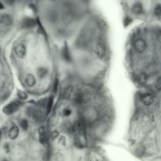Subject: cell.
Masks as SVG:
<instances>
[{
  "label": "cell",
  "mask_w": 161,
  "mask_h": 161,
  "mask_svg": "<svg viewBox=\"0 0 161 161\" xmlns=\"http://www.w3.org/2000/svg\"><path fill=\"white\" fill-rule=\"evenodd\" d=\"M19 103L16 102H12L3 108V112L7 115H11L17 111L19 108Z\"/></svg>",
  "instance_id": "1"
},
{
  "label": "cell",
  "mask_w": 161,
  "mask_h": 161,
  "mask_svg": "<svg viewBox=\"0 0 161 161\" xmlns=\"http://www.w3.org/2000/svg\"><path fill=\"white\" fill-rule=\"evenodd\" d=\"M20 133L19 127L17 125H13L8 131V136L11 140H15L19 137Z\"/></svg>",
  "instance_id": "2"
},
{
  "label": "cell",
  "mask_w": 161,
  "mask_h": 161,
  "mask_svg": "<svg viewBox=\"0 0 161 161\" xmlns=\"http://www.w3.org/2000/svg\"><path fill=\"white\" fill-rule=\"evenodd\" d=\"M38 132L39 142L43 145L47 144L48 140L47 136V132L44 127L41 126L39 127Z\"/></svg>",
  "instance_id": "3"
},
{
  "label": "cell",
  "mask_w": 161,
  "mask_h": 161,
  "mask_svg": "<svg viewBox=\"0 0 161 161\" xmlns=\"http://www.w3.org/2000/svg\"><path fill=\"white\" fill-rule=\"evenodd\" d=\"M146 44L145 41L142 39H138L134 43V48L138 52H142L146 49Z\"/></svg>",
  "instance_id": "4"
},
{
  "label": "cell",
  "mask_w": 161,
  "mask_h": 161,
  "mask_svg": "<svg viewBox=\"0 0 161 161\" xmlns=\"http://www.w3.org/2000/svg\"><path fill=\"white\" fill-rule=\"evenodd\" d=\"M36 23V21L34 19L31 17H26L23 20L22 25L23 28H30L35 27Z\"/></svg>",
  "instance_id": "5"
},
{
  "label": "cell",
  "mask_w": 161,
  "mask_h": 161,
  "mask_svg": "<svg viewBox=\"0 0 161 161\" xmlns=\"http://www.w3.org/2000/svg\"><path fill=\"white\" fill-rule=\"evenodd\" d=\"M15 52L17 57L23 58L25 54V47L23 44H19L17 45L15 48Z\"/></svg>",
  "instance_id": "6"
},
{
  "label": "cell",
  "mask_w": 161,
  "mask_h": 161,
  "mask_svg": "<svg viewBox=\"0 0 161 161\" xmlns=\"http://www.w3.org/2000/svg\"><path fill=\"white\" fill-rule=\"evenodd\" d=\"M141 100L143 103L146 106H150L154 102L153 95L149 93L143 94L141 97Z\"/></svg>",
  "instance_id": "7"
},
{
  "label": "cell",
  "mask_w": 161,
  "mask_h": 161,
  "mask_svg": "<svg viewBox=\"0 0 161 161\" xmlns=\"http://www.w3.org/2000/svg\"><path fill=\"white\" fill-rule=\"evenodd\" d=\"M0 23L7 26L11 25L13 23L12 19L8 14H4L0 17Z\"/></svg>",
  "instance_id": "8"
},
{
  "label": "cell",
  "mask_w": 161,
  "mask_h": 161,
  "mask_svg": "<svg viewBox=\"0 0 161 161\" xmlns=\"http://www.w3.org/2000/svg\"><path fill=\"white\" fill-rule=\"evenodd\" d=\"M53 103V98L52 96H50L47 100H46L45 107V113L47 114H49L52 109Z\"/></svg>",
  "instance_id": "9"
},
{
  "label": "cell",
  "mask_w": 161,
  "mask_h": 161,
  "mask_svg": "<svg viewBox=\"0 0 161 161\" xmlns=\"http://www.w3.org/2000/svg\"><path fill=\"white\" fill-rule=\"evenodd\" d=\"M62 56L67 62H70L71 60L70 51L67 44H65L62 50Z\"/></svg>",
  "instance_id": "10"
},
{
  "label": "cell",
  "mask_w": 161,
  "mask_h": 161,
  "mask_svg": "<svg viewBox=\"0 0 161 161\" xmlns=\"http://www.w3.org/2000/svg\"><path fill=\"white\" fill-rule=\"evenodd\" d=\"M25 83L29 87H33L36 84V79L34 75L32 74H27L25 77Z\"/></svg>",
  "instance_id": "11"
},
{
  "label": "cell",
  "mask_w": 161,
  "mask_h": 161,
  "mask_svg": "<svg viewBox=\"0 0 161 161\" xmlns=\"http://www.w3.org/2000/svg\"><path fill=\"white\" fill-rule=\"evenodd\" d=\"M51 158V149L48 144H47V148L42 155L43 161H49Z\"/></svg>",
  "instance_id": "12"
},
{
  "label": "cell",
  "mask_w": 161,
  "mask_h": 161,
  "mask_svg": "<svg viewBox=\"0 0 161 161\" xmlns=\"http://www.w3.org/2000/svg\"><path fill=\"white\" fill-rule=\"evenodd\" d=\"M19 126L21 127L22 130L24 131L28 130L29 127V123H28V119H20L19 122Z\"/></svg>",
  "instance_id": "13"
},
{
  "label": "cell",
  "mask_w": 161,
  "mask_h": 161,
  "mask_svg": "<svg viewBox=\"0 0 161 161\" xmlns=\"http://www.w3.org/2000/svg\"><path fill=\"white\" fill-rule=\"evenodd\" d=\"M143 11V6L140 3H137L134 5L132 8V12L136 14H139L142 13Z\"/></svg>",
  "instance_id": "14"
},
{
  "label": "cell",
  "mask_w": 161,
  "mask_h": 161,
  "mask_svg": "<svg viewBox=\"0 0 161 161\" xmlns=\"http://www.w3.org/2000/svg\"><path fill=\"white\" fill-rule=\"evenodd\" d=\"M147 76L145 73H142L138 76V81L140 85H144L146 83Z\"/></svg>",
  "instance_id": "15"
},
{
  "label": "cell",
  "mask_w": 161,
  "mask_h": 161,
  "mask_svg": "<svg viewBox=\"0 0 161 161\" xmlns=\"http://www.w3.org/2000/svg\"><path fill=\"white\" fill-rule=\"evenodd\" d=\"M47 73L48 71L47 68H40L38 70L37 74L40 78H43L47 75Z\"/></svg>",
  "instance_id": "16"
},
{
  "label": "cell",
  "mask_w": 161,
  "mask_h": 161,
  "mask_svg": "<svg viewBox=\"0 0 161 161\" xmlns=\"http://www.w3.org/2000/svg\"><path fill=\"white\" fill-rule=\"evenodd\" d=\"M96 51H97V53L100 57H103L105 52V49H104V47L103 45L101 44H98L97 48H96Z\"/></svg>",
  "instance_id": "17"
},
{
  "label": "cell",
  "mask_w": 161,
  "mask_h": 161,
  "mask_svg": "<svg viewBox=\"0 0 161 161\" xmlns=\"http://www.w3.org/2000/svg\"><path fill=\"white\" fill-rule=\"evenodd\" d=\"M17 96H19V98L22 100H25L28 98L26 93L23 91L21 90L17 91Z\"/></svg>",
  "instance_id": "18"
},
{
  "label": "cell",
  "mask_w": 161,
  "mask_h": 161,
  "mask_svg": "<svg viewBox=\"0 0 161 161\" xmlns=\"http://www.w3.org/2000/svg\"><path fill=\"white\" fill-rule=\"evenodd\" d=\"M59 135V132L57 130H54L50 133L49 135V139L51 140H53L55 139Z\"/></svg>",
  "instance_id": "19"
},
{
  "label": "cell",
  "mask_w": 161,
  "mask_h": 161,
  "mask_svg": "<svg viewBox=\"0 0 161 161\" xmlns=\"http://www.w3.org/2000/svg\"><path fill=\"white\" fill-rule=\"evenodd\" d=\"M154 13H155V15L160 18L161 14V8L160 4L157 5L155 7Z\"/></svg>",
  "instance_id": "20"
},
{
  "label": "cell",
  "mask_w": 161,
  "mask_h": 161,
  "mask_svg": "<svg viewBox=\"0 0 161 161\" xmlns=\"http://www.w3.org/2000/svg\"><path fill=\"white\" fill-rule=\"evenodd\" d=\"M71 111L70 109H65L63 111V115L64 116H69L71 114Z\"/></svg>",
  "instance_id": "21"
},
{
  "label": "cell",
  "mask_w": 161,
  "mask_h": 161,
  "mask_svg": "<svg viewBox=\"0 0 161 161\" xmlns=\"http://www.w3.org/2000/svg\"><path fill=\"white\" fill-rule=\"evenodd\" d=\"M161 78H159L157 79V82L155 83V87L158 90H161Z\"/></svg>",
  "instance_id": "22"
},
{
  "label": "cell",
  "mask_w": 161,
  "mask_h": 161,
  "mask_svg": "<svg viewBox=\"0 0 161 161\" xmlns=\"http://www.w3.org/2000/svg\"><path fill=\"white\" fill-rule=\"evenodd\" d=\"M58 83H59V82H58V79H56L55 80V83H54L53 87V91L55 92V93L57 92V89H58Z\"/></svg>",
  "instance_id": "23"
},
{
  "label": "cell",
  "mask_w": 161,
  "mask_h": 161,
  "mask_svg": "<svg viewBox=\"0 0 161 161\" xmlns=\"http://www.w3.org/2000/svg\"><path fill=\"white\" fill-rule=\"evenodd\" d=\"M131 22V20L130 17H126L125 18L124 21V24L125 26L129 25Z\"/></svg>",
  "instance_id": "24"
},
{
  "label": "cell",
  "mask_w": 161,
  "mask_h": 161,
  "mask_svg": "<svg viewBox=\"0 0 161 161\" xmlns=\"http://www.w3.org/2000/svg\"><path fill=\"white\" fill-rule=\"evenodd\" d=\"M4 149L6 151V152H9L10 151V147H9V145L8 143L7 144H5L4 145Z\"/></svg>",
  "instance_id": "25"
},
{
  "label": "cell",
  "mask_w": 161,
  "mask_h": 161,
  "mask_svg": "<svg viewBox=\"0 0 161 161\" xmlns=\"http://www.w3.org/2000/svg\"><path fill=\"white\" fill-rule=\"evenodd\" d=\"M4 9V6L1 2H0V9Z\"/></svg>",
  "instance_id": "26"
},
{
  "label": "cell",
  "mask_w": 161,
  "mask_h": 161,
  "mask_svg": "<svg viewBox=\"0 0 161 161\" xmlns=\"http://www.w3.org/2000/svg\"><path fill=\"white\" fill-rule=\"evenodd\" d=\"M1 161H9V160L7 159H2V160H1Z\"/></svg>",
  "instance_id": "27"
},
{
  "label": "cell",
  "mask_w": 161,
  "mask_h": 161,
  "mask_svg": "<svg viewBox=\"0 0 161 161\" xmlns=\"http://www.w3.org/2000/svg\"><path fill=\"white\" fill-rule=\"evenodd\" d=\"M1 131H0V135H1Z\"/></svg>",
  "instance_id": "28"
}]
</instances>
